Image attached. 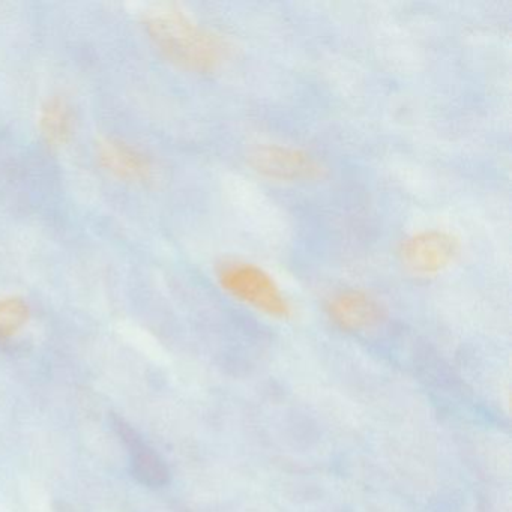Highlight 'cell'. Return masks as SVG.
Segmentation results:
<instances>
[{
  "label": "cell",
  "instance_id": "8",
  "mask_svg": "<svg viewBox=\"0 0 512 512\" xmlns=\"http://www.w3.org/2000/svg\"><path fill=\"white\" fill-rule=\"evenodd\" d=\"M38 124L44 140L53 148H61L70 142L74 133L73 109L64 98H49L41 107Z\"/></svg>",
  "mask_w": 512,
  "mask_h": 512
},
{
  "label": "cell",
  "instance_id": "4",
  "mask_svg": "<svg viewBox=\"0 0 512 512\" xmlns=\"http://www.w3.org/2000/svg\"><path fill=\"white\" fill-rule=\"evenodd\" d=\"M248 164L263 178L278 182H311L322 178V163L295 146L263 143L248 152Z\"/></svg>",
  "mask_w": 512,
  "mask_h": 512
},
{
  "label": "cell",
  "instance_id": "5",
  "mask_svg": "<svg viewBox=\"0 0 512 512\" xmlns=\"http://www.w3.org/2000/svg\"><path fill=\"white\" fill-rule=\"evenodd\" d=\"M325 314L338 331L364 334L385 320L386 310L373 293L358 287H344L326 299Z\"/></svg>",
  "mask_w": 512,
  "mask_h": 512
},
{
  "label": "cell",
  "instance_id": "3",
  "mask_svg": "<svg viewBox=\"0 0 512 512\" xmlns=\"http://www.w3.org/2000/svg\"><path fill=\"white\" fill-rule=\"evenodd\" d=\"M461 254V242L451 232L424 229L410 233L398 245L404 268L416 277H436L448 271Z\"/></svg>",
  "mask_w": 512,
  "mask_h": 512
},
{
  "label": "cell",
  "instance_id": "6",
  "mask_svg": "<svg viewBox=\"0 0 512 512\" xmlns=\"http://www.w3.org/2000/svg\"><path fill=\"white\" fill-rule=\"evenodd\" d=\"M113 428L121 437L122 442L127 445L133 478L145 487H164L169 482L170 472L163 458L148 443H145V440L130 424H127L119 416L113 418Z\"/></svg>",
  "mask_w": 512,
  "mask_h": 512
},
{
  "label": "cell",
  "instance_id": "7",
  "mask_svg": "<svg viewBox=\"0 0 512 512\" xmlns=\"http://www.w3.org/2000/svg\"><path fill=\"white\" fill-rule=\"evenodd\" d=\"M98 161L104 170L122 181L143 182L152 176V161L140 149L115 137L98 143Z\"/></svg>",
  "mask_w": 512,
  "mask_h": 512
},
{
  "label": "cell",
  "instance_id": "9",
  "mask_svg": "<svg viewBox=\"0 0 512 512\" xmlns=\"http://www.w3.org/2000/svg\"><path fill=\"white\" fill-rule=\"evenodd\" d=\"M31 319V307L20 296L0 298V343L13 340Z\"/></svg>",
  "mask_w": 512,
  "mask_h": 512
},
{
  "label": "cell",
  "instance_id": "1",
  "mask_svg": "<svg viewBox=\"0 0 512 512\" xmlns=\"http://www.w3.org/2000/svg\"><path fill=\"white\" fill-rule=\"evenodd\" d=\"M149 38L161 55L181 70L211 74L229 58L223 35L191 19L175 7H160L145 16Z\"/></svg>",
  "mask_w": 512,
  "mask_h": 512
},
{
  "label": "cell",
  "instance_id": "2",
  "mask_svg": "<svg viewBox=\"0 0 512 512\" xmlns=\"http://www.w3.org/2000/svg\"><path fill=\"white\" fill-rule=\"evenodd\" d=\"M218 286L224 293L274 320H289L293 305L274 275L257 263L242 259L223 260L217 266Z\"/></svg>",
  "mask_w": 512,
  "mask_h": 512
}]
</instances>
